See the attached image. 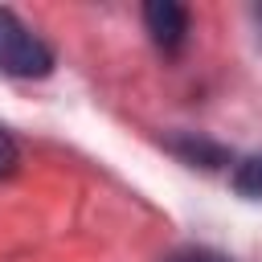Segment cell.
I'll use <instances>...</instances> for the list:
<instances>
[{
	"instance_id": "obj_6",
	"label": "cell",
	"mask_w": 262,
	"mask_h": 262,
	"mask_svg": "<svg viewBox=\"0 0 262 262\" xmlns=\"http://www.w3.org/2000/svg\"><path fill=\"white\" fill-rule=\"evenodd\" d=\"M16 164H20V147H16L12 131H4V127H0V180H4V176H12V172H16Z\"/></svg>"
},
{
	"instance_id": "obj_2",
	"label": "cell",
	"mask_w": 262,
	"mask_h": 262,
	"mask_svg": "<svg viewBox=\"0 0 262 262\" xmlns=\"http://www.w3.org/2000/svg\"><path fill=\"white\" fill-rule=\"evenodd\" d=\"M143 25H147L151 45L164 57H176L188 41V8L176 4V0H147L143 4Z\"/></svg>"
},
{
	"instance_id": "obj_7",
	"label": "cell",
	"mask_w": 262,
	"mask_h": 262,
	"mask_svg": "<svg viewBox=\"0 0 262 262\" xmlns=\"http://www.w3.org/2000/svg\"><path fill=\"white\" fill-rule=\"evenodd\" d=\"M254 20H258V29H262V4H258V8H254Z\"/></svg>"
},
{
	"instance_id": "obj_5",
	"label": "cell",
	"mask_w": 262,
	"mask_h": 262,
	"mask_svg": "<svg viewBox=\"0 0 262 262\" xmlns=\"http://www.w3.org/2000/svg\"><path fill=\"white\" fill-rule=\"evenodd\" d=\"M164 262H233V258H225L221 250H209V246H180Z\"/></svg>"
},
{
	"instance_id": "obj_1",
	"label": "cell",
	"mask_w": 262,
	"mask_h": 262,
	"mask_svg": "<svg viewBox=\"0 0 262 262\" xmlns=\"http://www.w3.org/2000/svg\"><path fill=\"white\" fill-rule=\"evenodd\" d=\"M0 74H8V78H49L53 74V49L12 8H0Z\"/></svg>"
},
{
	"instance_id": "obj_4",
	"label": "cell",
	"mask_w": 262,
	"mask_h": 262,
	"mask_svg": "<svg viewBox=\"0 0 262 262\" xmlns=\"http://www.w3.org/2000/svg\"><path fill=\"white\" fill-rule=\"evenodd\" d=\"M233 192L237 196H250V201H262V151L258 156H246L233 168Z\"/></svg>"
},
{
	"instance_id": "obj_3",
	"label": "cell",
	"mask_w": 262,
	"mask_h": 262,
	"mask_svg": "<svg viewBox=\"0 0 262 262\" xmlns=\"http://www.w3.org/2000/svg\"><path fill=\"white\" fill-rule=\"evenodd\" d=\"M168 147H172L184 164H192V168H221V164H229V151H225L221 143L201 139V135H180V139H172Z\"/></svg>"
}]
</instances>
